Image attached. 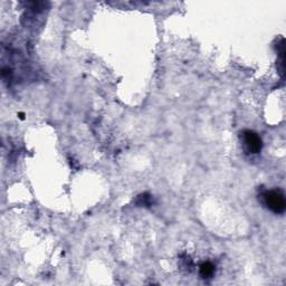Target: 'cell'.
<instances>
[{
  "label": "cell",
  "mask_w": 286,
  "mask_h": 286,
  "mask_svg": "<svg viewBox=\"0 0 286 286\" xmlns=\"http://www.w3.org/2000/svg\"><path fill=\"white\" fill-rule=\"evenodd\" d=\"M260 198H262V203L264 204V206L267 209H270L274 214H283L285 211V196L283 191H281L280 189L266 190V191H264L260 195Z\"/></svg>",
  "instance_id": "1"
},
{
  "label": "cell",
  "mask_w": 286,
  "mask_h": 286,
  "mask_svg": "<svg viewBox=\"0 0 286 286\" xmlns=\"http://www.w3.org/2000/svg\"><path fill=\"white\" fill-rule=\"evenodd\" d=\"M241 140H243V145L245 151L249 155H256L262 151L263 141L259 135L254 131L245 130L241 133Z\"/></svg>",
  "instance_id": "2"
},
{
  "label": "cell",
  "mask_w": 286,
  "mask_h": 286,
  "mask_svg": "<svg viewBox=\"0 0 286 286\" xmlns=\"http://www.w3.org/2000/svg\"><path fill=\"white\" fill-rule=\"evenodd\" d=\"M199 272H200V276L203 278L211 277L215 273V265L210 262H206V263L201 264Z\"/></svg>",
  "instance_id": "3"
},
{
  "label": "cell",
  "mask_w": 286,
  "mask_h": 286,
  "mask_svg": "<svg viewBox=\"0 0 286 286\" xmlns=\"http://www.w3.org/2000/svg\"><path fill=\"white\" fill-rule=\"evenodd\" d=\"M150 200H151V198H150V196L148 195V193H144V195H141L140 197H139V201L138 204L139 205H144V206H149L150 205Z\"/></svg>",
  "instance_id": "4"
}]
</instances>
